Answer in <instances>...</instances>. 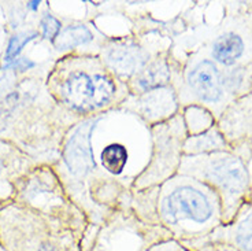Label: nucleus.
<instances>
[{
	"instance_id": "obj_1",
	"label": "nucleus",
	"mask_w": 252,
	"mask_h": 251,
	"mask_svg": "<svg viewBox=\"0 0 252 251\" xmlns=\"http://www.w3.org/2000/svg\"><path fill=\"white\" fill-rule=\"evenodd\" d=\"M151 189L154 224L188 250H199L223 225L220 196L195 177L177 173Z\"/></svg>"
},
{
	"instance_id": "obj_2",
	"label": "nucleus",
	"mask_w": 252,
	"mask_h": 251,
	"mask_svg": "<svg viewBox=\"0 0 252 251\" xmlns=\"http://www.w3.org/2000/svg\"><path fill=\"white\" fill-rule=\"evenodd\" d=\"M51 84L58 103L80 119L106 115L130 99L127 84L91 52H73L59 61Z\"/></svg>"
},
{
	"instance_id": "obj_3",
	"label": "nucleus",
	"mask_w": 252,
	"mask_h": 251,
	"mask_svg": "<svg viewBox=\"0 0 252 251\" xmlns=\"http://www.w3.org/2000/svg\"><path fill=\"white\" fill-rule=\"evenodd\" d=\"M171 85L181 108L203 106L218 119L232 102L252 91V63L223 69L207 55L195 54L183 68L174 65Z\"/></svg>"
},
{
	"instance_id": "obj_4",
	"label": "nucleus",
	"mask_w": 252,
	"mask_h": 251,
	"mask_svg": "<svg viewBox=\"0 0 252 251\" xmlns=\"http://www.w3.org/2000/svg\"><path fill=\"white\" fill-rule=\"evenodd\" d=\"M177 173L195 177L220 196L223 225L233 220L252 198L250 173L244 159L233 150L184 155Z\"/></svg>"
},
{
	"instance_id": "obj_5",
	"label": "nucleus",
	"mask_w": 252,
	"mask_h": 251,
	"mask_svg": "<svg viewBox=\"0 0 252 251\" xmlns=\"http://www.w3.org/2000/svg\"><path fill=\"white\" fill-rule=\"evenodd\" d=\"M106 115L80 119L71 126L62 148V161L73 181L82 194L81 209L87 213L91 224L96 214L97 203L104 199L115 187L118 179L100 172L92 147V135L97 124Z\"/></svg>"
},
{
	"instance_id": "obj_6",
	"label": "nucleus",
	"mask_w": 252,
	"mask_h": 251,
	"mask_svg": "<svg viewBox=\"0 0 252 251\" xmlns=\"http://www.w3.org/2000/svg\"><path fill=\"white\" fill-rule=\"evenodd\" d=\"M167 239L171 236L163 226L147 222L126 203L91 228L85 251H147Z\"/></svg>"
},
{
	"instance_id": "obj_7",
	"label": "nucleus",
	"mask_w": 252,
	"mask_h": 251,
	"mask_svg": "<svg viewBox=\"0 0 252 251\" xmlns=\"http://www.w3.org/2000/svg\"><path fill=\"white\" fill-rule=\"evenodd\" d=\"M152 140L151 158L144 169L134 177L130 191H144L160 185L177 175L184 157V144L188 138L183 113L150 126Z\"/></svg>"
},
{
	"instance_id": "obj_8",
	"label": "nucleus",
	"mask_w": 252,
	"mask_h": 251,
	"mask_svg": "<svg viewBox=\"0 0 252 251\" xmlns=\"http://www.w3.org/2000/svg\"><path fill=\"white\" fill-rule=\"evenodd\" d=\"M160 51H152L137 37H121L103 44L97 55L107 69L120 80L127 82L139 74Z\"/></svg>"
},
{
	"instance_id": "obj_9",
	"label": "nucleus",
	"mask_w": 252,
	"mask_h": 251,
	"mask_svg": "<svg viewBox=\"0 0 252 251\" xmlns=\"http://www.w3.org/2000/svg\"><path fill=\"white\" fill-rule=\"evenodd\" d=\"M207 57L223 69L252 63V26L244 24L222 29L210 41Z\"/></svg>"
},
{
	"instance_id": "obj_10",
	"label": "nucleus",
	"mask_w": 252,
	"mask_h": 251,
	"mask_svg": "<svg viewBox=\"0 0 252 251\" xmlns=\"http://www.w3.org/2000/svg\"><path fill=\"white\" fill-rule=\"evenodd\" d=\"M217 128L234 152L252 148V91L222 111Z\"/></svg>"
},
{
	"instance_id": "obj_11",
	"label": "nucleus",
	"mask_w": 252,
	"mask_h": 251,
	"mask_svg": "<svg viewBox=\"0 0 252 251\" xmlns=\"http://www.w3.org/2000/svg\"><path fill=\"white\" fill-rule=\"evenodd\" d=\"M130 99H133L130 110L150 126L171 118L181 111L178 96L173 85L150 91Z\"/></svg>"
},
{
	"instance_id": "obj_12",
	"label": "nucleus",
	"mask_w": 252,
	"mask_h": 251,
	"mask_svg": "<svg viewBox=\"0 0 252 251\" xmlns=\"http://www.w3.org/2000/svg\"><path fill=\"white\" fill-rule=\"evenodd\" d=\"M217 231L222 232L213 233L199 250L207 245L220 243L227 239L229 242L223 243V246H229L237 251H252V198L240 209L233 220L220 226Z\"/></svg>"
},
{
	"instance_id": "obj_13",
	"label": "nucleus",
	"mask_w": 252,
	"mask_h": 251,
	"mask_svg": "<svg viewBox=\"0 0 252 251\" xmlns=\"http://www.w3.org/2000/svg\"><path fill=\"white\" fill-rule=\"evenodd\" d=\"M173 70H174V63L171 62L169 52L167 51L158 52L151 62L127 82L130 98L171 85Z\"/></svg>"
},
{
	"instance_id": "obj_14",
	"label": "nucleus",
	"mask_w": 252,
	"mask_h": 251,
	"mask_svg": "<svg viewBox=\"0 0 252 251\" xmlns=\"http://www.w3.org/2000/svg\"><path fill=\"white\" fill-rule=\"evenodd\" d=\"M222 150H232V148L227 145L226 140L217 128V124L204 132L188 136L184 144V155H197V154H207V152Z\"/></svg>"
},
{
	"instance_id": "obj_15",
	"label": "nucleus",
	"mask_w": 252,
	"mask_h": 251,
	"mask_svg": "<svg viewBox=\"0 0 252 251\" xmlns=\"http://www.w3.org/2000/svg\"><path fill=\"white\" fill-rule=\"evenodd\" d=\"M181 113L184 115L188 136L204 132L217 124V119L213 115V113L203 106L189 105V106L181 108Z\"/></svg>"
},
{
	"instance_id": "obj_16",
	"label": "nucleus",
	"mask_w": 252,
	"mask_h": 251,
	"mask_svg": "<svg viewBox=\"0 0 252 251\" xmlns=\"http://www.w3.org/2000/svg\"><path fill=\"white\" fill-rule=\"evenodd\" d=\"M94 40V33L85 25H70L59 32L54 44L58 50H73L80 45L88 44Z\"/></svg>"
},
{
	"instance_id": "obj_17",
	"label": "nucleus",
	"mask_w": 252,
	"mask_h": 251,
	"mask_svg": "<svg viewBox=\"0 0 252 251\" xmlns=\"http://www.w3.org/2000/svg\"><path fill=\"white\" fill-rule=\"evenodd\" d=\"M127 150L124 144L120 143H111L106 145L100 152V163L103 170L110 176H120L124 172L127 163Z\"/></svg>"
},
{
	"instance_id": "obj_18",
	"label": "nucleus",
	"mask_w": 252,
	"mask_h": 251,
	"mask_svg": "<svg viewBox=\"0 0 252 251\" xmlns=\"http://www.w3.org/2000/svg\"><path fill=\"white\" fill-rule=\"evenodd\" d=\"M40 26H41L43 37L47 38V40H51V41H54L59 35V32L62 31V24L52 15H47V17L41 19Z\"/></svg>"
},
{
	"instance_id": "obj_19",
	"label": "nucleus",
	"mask_w": 252,
	"mask_h": 251,
	"mask_svg": "<svg viewBox=\"0 0 252 251\" xmlns=\"http://www.w3.org/2000/svg\"><path fill=\"white\" fill-rule=\"evenodd\" d=\"M36 33H33L31 36H28L24 40H21V36H15L10 40V44H8V48H7V55L6 61H13V58H15L19 54V51L24 48V45L28 44L31 41L32 38H34Z\"/></svg>"
},
{
	"instance_id": "obj_20",
	"label": "nucleus",
	"mask_w": 252,
	"mask_h": 251,
	"mask_svg": "<svg viewBox=\"0 0 252 251\" xmlns=\"http://www.w3.org/2000/svg\"><path fill=\"white\" fill-rule=\"evenodd\" d=\"M147 251H190L174 239H167L150 247Z\"/></svg>"
},
{
	"instance_id": "obj_21",
	"label": "nucleus",
	"mask_w": 252,
	"mask_h": 251,
	"mask_svg": "<svg viewBox=\"0 0 252 251\" xmlns=\"http://www.w3.org/2000/svg\"><path fill=\"white\" fill-rule=\"evenodd\" d=\"M34 66V63L33 62H29L28 59H25V58H21V59H17V62H15V68L19 70H28L29 68H33Z\"/></svg>"
},
{
	"instance_id": "obj_22",
	"label": "nucleus",
	"mask_w": 252,
	"mask_h": 251,
	"mask_svg": "<svg viewBox=\"0 0 252 251\" xmlns=\"http://www.w3.org/2000/svg\"><path fill=\"white\" fill-rule=\"evenodd\" d=\"M206 247H210V251H237L229 247V246H223V245H208ZM204 249V247H203Z\"/></svg>"
},
{
	"instance_id": "obj_23",
	"label": "nucleus",
	"mask_w": 252,
	"mask_h": 251,
	"mask_svg": "<svg viewBox=\"0 0 252 251\" xmlns=\"http://www.w3.org/2000/svg\"><path fill=\"white\" fill-rule=\"evenodd\" d=\"M248 152H251L252 154V148L246 151H241V152H236V154L241 155V154H248ZM246 165H247V169H248V173H250V180H251V185H252V163H246Z\"/></svg>"
},
{
	"instance_id": "obj_24",
	"label": "nucleus",
	"mask_w": 252,
	"mask_h": 251,
	"mask_svg": "<svg viewBox=\"0 0 252 251\" xmlns=\"http://www.w3.org/2000/svg\"><path fill=\"white\" fill-rule=\"evenodd\" d=\"M1 166H3V163H1V161H0V172H1Z\"/></svg>"
}]
</instances>
